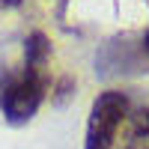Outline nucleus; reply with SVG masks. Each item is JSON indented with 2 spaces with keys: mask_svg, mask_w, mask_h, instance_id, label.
I'll list each match as a JSON object with an SVG mask.
<instances>
[{
  "mask_svg": "<svg viewBox=\"0 0 149 149\" xmlns=\"http://www.w3.org/2000/svg\"><path fill=\"white\" fill-rule=\"evenodd\" d=\"M48 93V72L36 66H24L15 78H9L0 90V110L9 122H27L36 116L39 104L45 102Z\"/></svg>",
  "mask_w": 149,
  "mask_h": 149,
  "instance_id": "f257e3e1",
  "label": "nucleus"
},
{
  "mask_svg": "<svg viewBox=\"0 0 149 149\" xmlns=\"http://www.w3.org/2000/svg\"><path fill=\"white\" fill-rule=\"evenodd\" d=\"M125 119H128V95L125 93H119V90L98 93V98L90 107L84 149H113L116 131Z\"/></svg>",
  "mask_w": 149,
  "mask_h": 149,
  "instance_id": "f03ea898",
  "label": "nucleus"
},
{
  "mask_svg": "<svg viewBox=\"0 0 149 149\" xmlns=\"http://www.w3.org/2000/svg\"><path fill=\"white\" fill-rule=\"evenodd\" d=\"M48 57H51V42H48L45 33H30L27 36V48H24V66H36V69H45Z\"/></svg>",
  "mask_w": 149,
  "mask_h": 149,
  "instance_id": "7ed1b4c3",
  "label": "nucleus"
},
{
  "mask_svg": "<svg viewBox=\"0 0 149 149\" xmlns=\"http://www.w3.org/2000/svg\"><path fill=\"white\" fill-rule=\"evenodd\" d=\"M140 48H143V54H146V57H149V30H146V33H143V42H140Z\"/></svg>",
  "mask_w": 149,
  "mask_h": 149,
  "instance_id": "20e7f679",
  "label": "nucleus"
},
{
  "mask_svg": "<svg viewBox=\"0 0 149 149\" xmlns=\"http://www.w3.org/2000/svg\"><path fill=\"white\" fill-rule=\"evenodd\" d=\"M0 6H21V0H0Z\"/></svg>",
  "mask_w": 149,
  "mask_h": 149,
  "instance_id": "39448f33",
  "label": "nucleus"
},
{
  "mask_svg": "<svg viewBox=\"0 0 149 149\" xmlns=\"http://www.w3.org/2000/svg\"><path fill=\"white\" fill-rule=\"evenodd\" d=\"M128 149H149V146H143V143H131Z\"/></svg>",
  "mask_w": 149,
  "mask_h": 149,
  "instance_id": "423d86ee",
  "label": "nucleus"
}]
</instances>
